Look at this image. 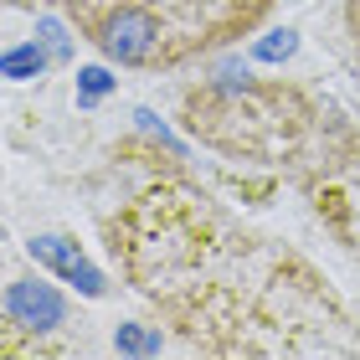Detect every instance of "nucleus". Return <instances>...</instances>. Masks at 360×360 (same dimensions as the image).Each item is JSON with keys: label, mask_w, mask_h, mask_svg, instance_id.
Here are the masks:
<instances>
[{"label": "nucleus", "mask_w": 360, "mask_h": 360, "mask_svg": "<svg viewBox=\"0 0 360 360\" xmlns=\"http://www.w3.org/2000/svg\"><path fill=\"white\" fill-rule=\"evenodd\" d=\"M293 180L304 186L324 232L350 257H360V129L335 119L330 134L314 144V155L293 170Z\"/></svg>", "instance_id": "2"}, {"label": "nucleus", "mask_w": 360, "mask_h": 360, "mask_svg": "<svg viewBox=\"0 0 360 360\" xmlns=\"http://www.w3.org/2000/svg\"><path fill=\"white\" fill-rule=\"evenodd\" d=\"M345 21H350V37H355V52H360V0L345 6Z\"/></svg>", "instance_id": "7"}, {"label": "nucleus", "mask_w": 360, "mask_h": 360, "mask_svg": "<svg viewBox=\"0 0 360 360\" xmlns=\"http://www.w3.org/2000/svg\"><path fill=\"white\" fill-rule=\"evenodd\" d=\"M0 324H6V355H68L77 350L72 340V304L68 293L52 288L37 273H15L6 283V304H0Z\"/></svg>", "instance_id": "3"}, {"label": "nucleus", "mask_w": 360, "mask_h": 360, "mask_svg": "<svg viewBox=\"0 0 360 360\" xmlns=\"http://www.w3.org/2000/svg\"><path fill=\"white\" fill-rule=\"evenodd\" d=\"M26 252H31V263H37V268L57 273L62 283L77 288L83 299H103V293H108V278L98 273V263L77 248L68 232H37V237L26 242Z\"/></svg>", "instance_id": "4"}, {"label": "nucleus", "mask_w": 360, "mask_h": 360, "mask_svg": "<svg viewBox=\"0 0 360 360\" xmlns=\"http://www.w3.org/2000/svg\"><path fill=\"white\" fill-rule=\"evenodd\" d=\"M129 288L206 355H350L360 330L309 257L248 232L211 191L170 165L103 217Z\"/></svg>", "instance_id": "1"}, {"label": "nucleus", "mask_w": 360, "mask_h": 360, "mask_svg": "<svg viewBox=\"0 0 360 360\" xmlns=\"http://www.w3.org/2000/svg\"><path fill=\"white\" fill-rule=\"evenodd\" d=\"M41 68H46V46L37 37H31L26 46H11L6 52V77H15V83H21V77H37Z\"/></svg>", "instance_id": "5"}, {"label": "nucleus", "mask_w": 360, "mask_h": 360, "mask_svg": "<svg viewBox=\"0 0 360 360\" xmlns=\"http://www.w3.org/2000/svg\"><path fill=\"white\" fill-rule=\"evenodd\" d=\"M77 83H83V103H93L98 93H108V88H113V77H108L103 68H88V72H77Z\"/></svg>", "instance_id": "6"}]
</instances>
